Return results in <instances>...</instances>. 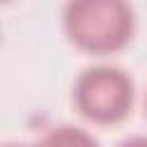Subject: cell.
Returning <instances> with one entry per match:
<instances>
[{"label":"cell","instance_id":"obj_4","mask_svg":"<svg viewBox=\"0 0 147 147\" xmlns=\"http://www.w3.org/2000/svg\"><path fill=\"white\" fill-rule=\"evenodd\" d=\"M119 147H147V142H145V138H142V136H133V138L124 140Z\"/></svg>","mask_w":147,"mask_h":147},{"label":"cell","instance_id":"obj_1","mask_svg":"<svg viewBox=\"0 0 147 147\" xmlns=\"http://www.w3.org/2000/svg\"><path fill=\"white\" fill-rule=\"evenodd\" d=\"M64 30L83 51L113 53L133 34V9L129 0H69Z\"/></svg>","mask_w":147,"mask_h":147},{"label":"cell","instance_id":"obj_5","mask_svg":"<svg viewBox=\"0 0 147 147\" xmlns=\"http://www.w3.org/2000/svg\"><path fill=\"white\" fill-rule=\"evenodd\" d=\"M5 147H25V145H5Z\"/></svg>","mask_w":147,"mask_h":147},{"label":"cell","instance_id":"obj_2","mask_svg":"<svg viewBox=\"0 0 147 147\" xmlns=\"http://www.w3.org/2000/svg\"><path fill=\"white\" fill-rule=\"evenodd\" d=\"M74 101L87 119L96 124H113L129 115L133 106V83L117 67L96 64L78 76Z\"/></svg>","mask_w":147,"mask_h":147},{"label":"cell","instance_id":"obj_3","mask_svg":"<svg viewBox=\"0 0 147 147\" xmlns=\"http://www.w3.org/2000/svg\"><path fill=\"white\" fill-rule=\"evenodd\" d=\"M37 147H99L96 140L78 126H57L48 131Z\"/></svg>","mask_w":147,"mask_h":147},{"label":"cell","instance_id":"obj_6","mask_svg":"<svg viewBox=\"0 0 147 147\" xmlns=\"http://www.w3.org/2000/svg\"><path fill=\"white\" fill-rule=\"evenodd\" d=\"M0 2H5V0H0Z\"/></svg>","mask_w":147,"mask_h":147}]
</instances>
